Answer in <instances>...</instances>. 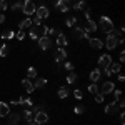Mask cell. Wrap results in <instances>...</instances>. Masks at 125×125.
I'll list each match as a JSON object with an SVG mask.
<instances>
[{
    "label": "cell",
    "instance_id": "1",
    "mask_svg": "<svg viewBox=\"0 0 125 125\" xmlns=\"http://www.w3.org/2000/svg\"><path fill=\"white\" fill-rule=\"evenodd\" d=\"M97 27H100L102 32H105V33H112V30L115 29V25H114V22L105 17V15H100V19H98V25Z\"/></svg>",
    "mask_w": 125,
    "mask_h": 125
},
{
    "label": "cell",
    "instance_id": "2",
    "mask_svg": "<svg viewBox=\"0 0 125 125\" xmlns=\"http://www.w3.org/2000/svg\"><path fill=\"white\" fill-rule=\"evenodd\" d=\"M35 10H37V5H35L33 0H23V9H22V12H23L27 17H32V15L35 13Z\"/></svg>",
    "mask_w": 125,
    "mask_h": 125
},
{
    "label": "cell",
    "instance_id": "3",
    "mask_svg": "<svg viewBox=\"0 0 125 125\" xmlns=\"http://www.w3.org/2000/svg\"><path fill=\"white\" fill-rule=\"evenodd\" d=\"M33 120H35V124L37 125H43L48 122V114L45 110H39V112H35V115H33Z\"/></svg>",
    "mask_w": 125,
    "mask_h": 125
},
{
    "label": "cell",
    "instance_id": "4",
    "mask_svg": "<svg viewBox=\"0 0 125 125\" xmlns=\"http://www.w3.org/2000/svg\"><path fill=\"white\" fill-rule=\"evenodd\" d=\"M114 90H115V83H114V82H110V80H108V82H104L102 87L98 88V92H100L102 95H108V94H112Z\"/></svg>",
    "mask_w": 125,
    "mask_h": 125
},
{
    "label": "cell",
    "instance_id": "5",
    "mask_svg": "<svg viewBox=\"0 0 125 125\" xmlns=\"http://www.w3.org/2000/svg\"><path fill=\"white\" fill-rule=\"evenodd\" d=\"M55 9L58 12H62V13H65L70 10V0H57L55 2Z\"/></svg>",
    "mask_w": 125,
    "mask_h": 125
},
{
    "label": "cell",
    "instance_id": "6",
    "mask_svg": "<svg viewBox=\"0 0 125 125\" xmlns=\"http://www.w3.org/2000/svg\"><path fill=\"white\" fill-rule=\"evenodd\" d=\"M33 15H37L40 20L42 19H47L48 15H50V10H48V7H45V5H37V10H35V13Z\"/></svg>",
    "mask_w": 125,
    "mask_h": 125
},
{
    "label": "cell",
    "instance_id": "7",
    "mask_svg": "<svg viewBox=\"0 0 125 125\" xmlns=\"http://www.w3.org/2000/svg\"><path fill=\"white\" fill-rule=\"evenodd\" d=\"M117 45H118V39H117L114 33H108V37H107V40H105V47L108 48V50H115Z\"/></svg>",
    "mask_w": 125,
    "mask_h": 125
},
{
    "label": "cell",
    "instance_id": "8",
    "mask_svg": "<svg viewBox=\"0 0 125 125\" xmlns=\"http://www.w3.org/2000/svg\"><path fill=\"white\" fill-rule=\"evenodd\" d=\"M39 47H40V50H48V48L52 47V40H50L48 35L40 37V39H39Z\"/></svg>",
    "mask_w": 125,
    "mask_h": 125
},
{
    "label": "cell",
    "instance_id": "9",
    "mask_svg": "<svg viewBox=\"0 0 125 125\" xmlns=\"http://www.w3.org/2000/svg\"><path fill=\"white\" fill-rule=\"evenodd\" d=\"M110 63H112V57H110L108 53H105V55H102V57L98 58V67L102 68V70H104V68H107Z\"/></svg>",
    "mask_w": 125,
    "mask_h": 125
},
{
    "label": "cell",
    "instance_id": "10",
    "mask_svg": "<svg viewBox=\"0 0 125 125\" xmlns=\"http://www.w3.org/2000/svg\"><path fill=\"white\" fill-rule=\"evenodd\" d=\"M53 58H55V62H63V60L67 58V52H65L63 48L58 47L57 50H55V55H53Z\"/></svg>",
    "mask_w": 125,
    "mask_h": 125
},
{
    "label": "cell",
    "instance_id": "11",
    "mask_svg": "<svg viewBox=\"0 0 125 125\" xmlns=\"http://www.w3.org/2000/svg\"><path fill=\"white\" fill-rule=\"evenodd\" d=\"M22 87L25 88L27 94H32V92L35 90V88H33V82H32L30 78H23V80H22Z\"/></svg>",
    "mask_w": 125,
    "mask_h": 125
},
{
    "label": "cell",
    "instance_id": "12",
    "mask_svg": "<svg viewBox=\"0 0 125 125\" xmlns=\"http://www.w3.org/2000/svg\"><path fill=\"white\" fill-rule=\"evenodd\" d=\"M73 37H75V39H88V33H87L85 30L83 29H80V27H75V29H73Z\"/></svg>",
    "mask_w": 125,
    "mask_h": 125
},
{
    "label": "cell",
    "instance_id": "13",
    "mask_svg": "<svg viewBox=\"0 0 125 125\" xmlns=\"http://www.w3.org/2000/svg\"><path fill=\"white\" fill-rule=\"evenodd\" d=\"M88 45L94 48V50H98V48H102L104 42H102L100 39H95V37H92V39H88Z\"/></svg>",
    "mask_w": 125,
    "mask_h": 125
},
{
    "label": "cell",
    "instance_id": "14",
    "mask_svg": "<svg viewBox=\"0 0 125 125\" xmlns=\"http://www.w3.org/2000/svg\"><path fill=\"white\" fill-rule=\"evenodd\" d=\"M118 112V105H117V102H112V104H108V105L105 107V114L107 115H114V114H117Z\"/></svg>",
    "mask_w": 125,
    "mask_h": 125
},
{
    "label": "cell",
    "instance_id": "15",
    "mask_svg": "<svg viewBox=\"0 0 125 125\" xmlns=\"http://www.w3.org/2000/svg\"><path fill=\"white\" fill-rule=\"evenodd\" d=\"M97 29H98V27H97V23H95L92 19H88V20H87V23H85V29H83V30H85L87 33H88V32L92 33V32H97Z\"/></svg>",
    "mask_w": 125,
    "mask_h": 125
},
{
    "label": "cell",
    "instance_id": "16",
    "mask_svg": "<svg viewBox=\"0 0 125 125\" xmlns=\"http://www.w3.org/2000/svg\"><path fill=\"white\" fill-rule=\"evenodd\" d=\"M9 122H10V125H17L22 120V117H20V114H15V112H10L9 115Z\"/></svg>",
    "mask_w": 125,
    "mask_h": 125
},
{
    "label": "cell",
    "instance_id": "17",
    "mask_svg": "<svg viewBox=\"0 0 125 125\" xmlns=\"http://www.w3.org/2000/svg\"><path fill=\"white\" fill-rule=\"evenodd\" d=\"M55 42H57V45H58L60 48H63V47L68 43V42H67V37H65L62 32H58V33H57V40H55Z\"/></svg>",
    "mask_w": 125,
    "mask_h": 125
},
{
    "label": "cell",
    "instance_id": "18",
    "mask_svg": "<svg viewBox=\"0 0 125 125\" xmlns=\"http://www.w3.org/2000/svg\"><path fill=\"white\" fill-rule=\"evenodd\" d=\"M100 77H102L100 68H95V70H92V72H90V80H92V83L98 82V80H100Z\"/></svg>",
    "mask_w": 125,
    "mask_h": 125
},
{
    "label": "cell",
    "instance_id": "19",
    "mask_svg": "<svg viewBox=\"0 0 125 125\" xmlns=\"http://www.w3.org/2000/svg\"><path fill=\"white\" fill-rule=\"evenodd\" d=\"M120 68H122V63H114V62H112V63L107 67V70H108V73L112 75V73H118Z\"/></svg>",
    "mask_w": 125,
    "mask_h": 125
},
{
    "label": "cell",
    "instance_id": "20",
    "mask_svg": "<svg viewBox=\"0 0 125 125\" xmlns=\"http://www.w3.org/2000/svg\"><path fill=\"white\" fill-rule=\"evenodd\" d=\"M70 9H73V10H87L88 7H87V2L78 0V2H73V5H72Z\"/></svg>",
    "mask_w": 125,
    "mask_h": 125
},
{
    "label": "cell",
    "instance_id": "21",
    "mask_svg": "<svg viewBox=\"0 0 125 125\" xmlns=\"http://www.w3.org/2000/svg\"><path fill=\"white\" fill-rule=\"evenodd\" d=\"M10 114V107L5 102H0V117H7Z\"/></svg>",
    "mask_w": 125,
    "mask_h": 125
},
{
    "label": "cell",
    "instance_id": "22",
    "mask_svg": "<svg viewBox=\"0 0 125 125\" xmlns=\"http://www.w3.org/2000/svg\"><path fill=\"white\" fill-rule=\"evenodd\" d=\"M19 25H20V30H23V29H30V27H32V19H30V17L23 19V20H22V22L19 23Z\"/></svg>",
    "mask_w": 125,
    "mask_h": 125
},
{
    "label": "cell",
    "instance_id": "23",
    "mask_svg": "<svg viewBox=\"0 0 125 125\" xmlns=\"http://www.w3.org/2000/svg\"><path fill=\"white\" fill-rule=\"evenodd\" d=\"M47 85V78H35V83H33V88H42V87H45Z\"/></svg>",
    "mask_w": 125,
    "mask_h": 125
},
{
    "label": "cell",
    "instance_id": "24",
    "mask_svg": "<svg viewBox=\"0 0 125 125\" xmlns=\"http://www.w3.org/2000/svg\"><path fill=\"white\" fill-rule=\"evenodd\" d=\"M68 94H70V92H68L67 87H60V88H58V92H57V95L60 97V98H67Z\"/></svg>",
    "mask_w": 125,
    "mask_h": 125
},
{
    "label": "cell",
    "instance_id": "25",
    "mask_svg": "<svg viewBox=\"0 0 125 125\" xmlns=\"http://www.w3.org/2000/svg\"><path fill=\"white\" fill-rule=\"evenodd\" d=\"M13 37H15V33H13L12 30H5V32L0 35V39H3V40H12Z\"/></svg>",
    "mask_w": 125,
    "mask_h": 125
},
{
    "label": "cell",
    "instance_id": "26",
    "mask_svg": "<svg viewBox=\"0 0 125 125\" xmlns=\"http://www.w3.org/2000/svg\"><path fill=\"white\" fill-rule=\"evenodd\" d=\"M33 115H35V114H33V110H32V108L23 110V118H25V120H33Z\"/></svg>",
    "mask_w": 125,
    "mask_h": 125
},
{
    "label": "cell",
    "instance_id": "27",
    "mask_svg": "<svg viewBox=\"0 0 125 125\" xmlns=\"http://www.w3.org/2000/svg\"><path fill=\"white\" fill-rule=\"evenodd\" d=\"M9 53H10V48H9V45H7V43L0 45V55H2V57H7Z\"/></svg>",
    "mask_w": 125,
    "mask_h": 125
},
{
    "label": "cell",
    "instance_id": "28",
    "mask_svg": "<svg viewBox=\"0 0 125 125\" xmlns=\"http://www.w3.org/2000/svg\"><path fill=\"white\" fill-rule=\"evenodd\" d=\"M29 37H30L32 40H39V35H37V32H35V25H32V27H30Z\"/></svg>",
    "mask_w": 125,
    "mask_h": 125
},
{
    "label": "cell",
    "instance_id": "29",
    "mask_svg": "<svg viewBox=\"0 0 125 125\" xmlns=\"http://www.w3.org/2000/svg\"><path fill=\"white\" fill-rule=\"evenodd\" d=\"M67 82H68V83H75V82H77V73L70 72V73L67 75Z\"/></svg>",
    "mask_w": 125,
    "mask_h": 125
},
{
    "label": "cell",
    "instance_id": "30",
    "mask_svg": "<svg viewBox=\"0 0 125 125\" xmlns=\"http://www.w3.org/2000/svg\"><path fill=\"white\" fill-rule=\"evenodd\" d=\"M75 23H77V17H68V19L65 20V25H67V27H73Z\"/></svg>",
    "mask_w": 125,
    "mask_h": 125
},
{
    "label": "cell",
    "instance_id": "31",
    "mask_svg": "<svg viewBox=\"0 0 125 125\" xmlns=\"http://www.w3.org/2000/svg\"><path fill=\"white\" fill-rule=\"evenodd\" d=\"M27 77L29 78H35L37 77V70H35V67H30L29 70H27Z\"/></svg>",
    "mask_w": 125,
    "mask_h": 125
},
{
    "label": "cell",
    "instance_id": "32",
    "mask_svg": "<svg viewBox=\"0 0 125 125\" xmlns=\"http://www.w3.org/2000/svg\"><path fill=\"white\" fill-rule=\"evenodd\" d=\"M23 9V2H15L13 5H12V10L13 12H19V10H22Z\"/></svg>",
    "mask_w": 125,
    "mask_h": 125
},
{
    "label": "cell",
    "instance_id": "33",
    "mask_svg": "<svg viewBox=\"0 0 125 125\" xmlns=\"http://www.w3.org/2000/svg\"><path fill=\"white\" fill-rule=\"evenodd\" d=\"M88 94H94V95L98 94V87H97L95 83H90V85H88Z\"/></svg>",
    "mask_w": 125,
    "mask_h": 125
},
{
    "label": "cell",
    "instance_id": "34",
    "mask_svg": "<svg viewBox=\"0 0 125 125\" xmlns=\"http://www.w3.org/2000/svg\"><path fill=\"white\" fill-rule=\"evenodd\" d=\"M73 112H75L77 115H82V114L85 112V107H83V105H77V107H73Z\"/></svg>",
    "mask_w": 125,
    "mask_h": 125
},
{
    "label": "cell",
    "instance_id": "35",
    "mask_svg": "<svg viewBox=\"0 0 125 125\" xmlns=\"http://www.w3.org/2000/svg\"><path fill=\"white\" fill-rule=\"evenodd\" d=\"M104 100H105V95H102L100 92L95 94V102H97V104H104Z\"/></svg>",
    "mask_w": 125,
    "mask_h": 125
},
{
    "label": "cell",
    "instance_id": "36",
    "mask_svg": "<svg viewBox=\"0 0 125 125\" xmlns=\"http://www.w3.org/2000/svg\"><path fill=\"white\" fill-rule=\"evenodd\" d=\"M120 98H122V92L115 88V90H114V102H118Z\"/></svg>",
    "mask_w": 125,
    "mask_h": 125
},
{
    "label": "cell",
    "instance_id": "37",
    "mask_svg": "<svg viewBox=\"0 0 125 125\" xmlns=\"http://www.w3.org/2000/svg\"><path fill=\"white\" fill-rule=\"evenodd\" d=\"M15 37H17L19 40H23L27 35H25V32H23V30H20V32H17V33H15Z\"/></svg>",
    "mask_w": 125,
    "mask_h": 125
},
{
    "label": "cell",
    "instance_id": "38",
    "mask_svg": "<svg viewBox=\"0 0 125 125\" xmlns=\"http://www.w3.org/2000/svg\"><path fill=\"white\" fill-rule=\"evenodd\" d=\"M73 95H75V98H77V100H82V97H83V94H82L80 90H77V88H75V90H73Z\"/></svg>",
    "mask_w": 125,
    "mask_h": 125
},
{
    "label": "cell",
    "instance_id": "39",
    "mask_svg": "<svg viewBox=\"0 0 125 125\" xmlns=\"http://www.w3.org/2000/svg\"><path fill=\"white\" fill-rule=\"evenodd\" d=\"M9 9V5H7V2L5 0H0V12H3V10Z\"/></svg>",
    "mask_w": 125,
    "mask_h": 125
},
{
    "label": "cell",
    "instance_id": "40",
    "mask_svg": "<svg viewBox=\"0 0 125 125\" xmlns=\"http://www.w3.org/2000/svg\"><path fill=\"white\" fill-rule=\"evenodd\" d=\"M32 25H35V27H37V25H42V23H40V19L37 17V15L32 19Z\"/></svg>",
    "mask_w": 125,
    "mask_h": 125
},
{
    "label": "cell",
    "instance_id": "41",
    "mask_svg": "<svg viewBox=\"0 0 125 125\" xmlns=\"http://www.w3.org/2000/svg\"><path fill=\"white\" fill-rule=\"evenodd\" d=\"M83 15H85V20H88V19H92V12H90V9H87V10H83Z\"/></svg>",
    "mask_w": 125,
    "mask_h": 125
},
{
    "label": "cell",
    "instance_id": "42",
    "mask_svg": "<svg viewBox=\"0 0 125 125\" xmlns=\"http://www.w3.org/2000/svg\"><path fill=\"white\" fill-rule=\"evenodd\" d=\"M65 68L67 70H73V63L72 62H65Z\"/></svg>",
    "mask_w": 125,
    "mask_h": 125
},
{
    "label": "cell",
    "instance_id": "43",
    "mask_svg": "<svg viewBox=\"0 0 125 125\" xmlns=\"http://www.w3.org/2000/svg\"><path fill=\"white\" fill-rule=\"evenodd\" d=\"M118 60H120V63H124V60H125V53H124V52H120V57H118Z\"/></svg>",
    "mask_w": 125,
    "mask_h": 125
},
{
    "label": "cell",
    "instance_id": "44",
    "mask_svg": "<svg viewBox=\"0 0 125 125\" xmlns=\"http://www.w3.org/2000/svg\"><path fill=\"white\" fill-rule=\"evenodd\" d=\"M118 80H120V82H124V80H125V75H124V73H120V72H118Z\"/></svg>",
    "mask_w": 125,
    "mask_h": 125
},
{
    "label": "cell",
    "instance_id": "45",
    "mask_svg": "<svg viewBox=\"0 0 125 125\" xmlns=\"http://www.w3.org/2000/svg\"><path fill=\"white\" fill-rule=\"evenodd\" d=\"M3 22H5V15H3V13H0V23H3Z\"/></svg>",
    "mask_w": 125,
    "mask_h": 125
},
{
    "label": "cell",
    "instance_id": "46",
    "mask_svg": "<svg viewBox=\"0 0 125 125\" xmlns=\"http://www.w3.org/2000/svg\"><path fill=\"white\" fill-rule=\"evenodd\" d=\"M27 125H37V124H35V120H27Z\"/></svg>",
    "mask_w": 125,
    "mask_h": 125
},
{
    "label": "cell",
    "instance_id": "47",
    "mask_svg": "<svg viewBox=\"0 0 125 125\" xmlns=\"http://www.w3.org/2000/svg\"><path fill=\"white\" fill-rule=\"evenodd\" d=\"M120 125H124V122H122V124H120Z\"/></svg>",
    "mask_w": 125,
    "mask_h": 125
}]
</instances>
